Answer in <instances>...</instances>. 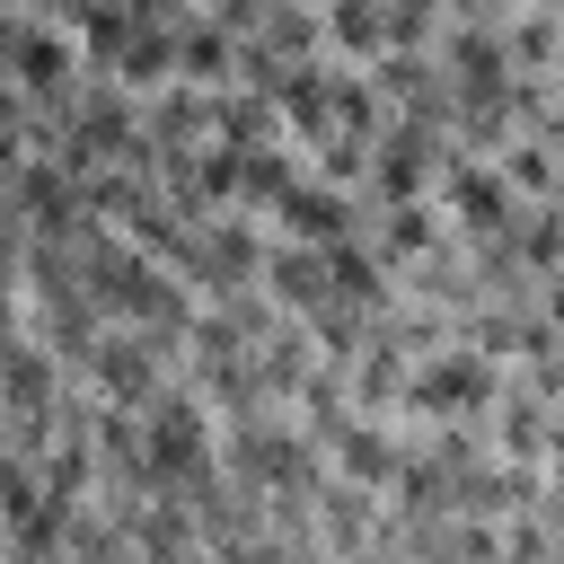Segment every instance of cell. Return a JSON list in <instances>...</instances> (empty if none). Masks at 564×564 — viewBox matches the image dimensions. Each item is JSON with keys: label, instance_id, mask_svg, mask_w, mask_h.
<instances>
[{"label": "cell", "instance_id": "obj_7", "mask_svg": "<svg viewBox=\"0 0 564 564\" xmlns=\"http://www.w3.org/2000/svg\"><path fill=\"white\" fill-rule=\"evenodd\" d=\"M441 70L458 88H511V44L494 18H449L441 26Z\"/></svg>", "mask_w": 564, "mask_h": 564}, {"label": "cell", "instance_id": "obj_9", "mask_svg": "<svg viewBox=\"0 0 564 564\" xmlns=\"http://www.w3.org/2000/svg\"><path fill=\"white\" fill-rule=\"evenodd\" d=\"M97 70H115L132 97H159V88L176 79V26H150V18H141V26H132V44H123L115 62H97Z\"/></svg>", "mask_w": 564, "mask_h": 564}, {"label": "cell", "instance_id": "obj_1", "mask_svg": "<svg viewBox=\"0 0 564 564\" xmlns=\"http://www.w3.org/2000/svg\"><path fill=\"white\" fill-rule=\"evenodd\" d=\"M511 388V361L502 352H485V344H467V335H449L441 352H423L414 361V388H405V423H458V414H494V397Z\"/></svg>", "mask_w": 564, "mask_h": 564}, {"label": "cell", "instance_id": "obj_5", "mask_svg": "<svg viewBox=\"0 0 564 564\" xmlns=\"http://www.w3.org/2000/svg\"><path fill=\"white\" fill-rule=\"evenodd\" d=\"M264 220H273L282 238H300V247H335V238H352V229L370 220V194H361V185H335V176H317V167H308V176L264 212Z\"/></svg>", "mask_w": 564, "mask_h": 564}, {"label": "cell", "instance_id": "obj_8", "mask_svg": "<svg viewBox=\"0 0 564 564\" xmlns=\"http://www.w3.org/2000/svg\"><path fill=\"white\" fill-rule=\"evenodd\" d=\"M238 26H220V9L203 0L185 26H176V79H194V88H229L238 79Z\"/></svg>", "mask_w": 564, "mask_h": 564}, {"label": "cell", "instance_id": "obj_10", "mask_svg": "<svg viewBox=\"0 0 564 564\" xmlns=\"http://www.w3.org/2000/svg\"><path fill=\"white\" fill-rule=\"evenodd\" d=\"M326 53L335 62H379L388 53V0H326Z\"/></svg>", "mask_w": 564, "mask_h": 564}, {"label": "cell", "instance_id": "obj_4", "mask_svg": "<svg viewBox=\"0 0 564 564\" xmlns=\"http://www.w3.org/2000/svg\"><path fill=\"white\" fill-rule=\"evenodd\" d=\"M441 212L467 229V238H502V229H520V212H529V194L511 185V167L494 159V150H449V167H441Z\"/></svg>", "mask_w": 564, "mask_h": 564}, {"label": "cell", "instance_id": "obj_3", "mask_svg": "<svg viewBox=\"0 0 564 564\" xmlns=\"http://www.w3.org/2000/svg\"><path fill=\"white\" fill-rule=\"evenodd\" d=\"M449 123H432V115H388V132L370 141V203H414V194H432L441 185V167H449Z\"/></svg>", "mask_w": 564, "mask_h": 564}, {"label": "cell", "instance_id": "obj_2", "mask_svg": "<svg viewBox=\"0 0 564 564\" xmlns=\"http://www.w3.org/2000/svg\"><path fill=\"white\" fill-rule=\"evenodd\" d=\"M9 70H18V97H26V106H62V97L88 79V44H79L70 18L18 9V18H9Z\"/></svg>", "mask_w": 564, "mask_h": 564}, {"label": "cell", "instance_id": "obj_6", "mask_svg": "<svg viewBox=\"0 0 564 564\" xmlns=\"http://www.w3.org/2000/svg\"><path fill=\"white\" fill-rule=\"evenodd\" d=\"M361 238L405 273V264H423L432 247H449L458 238V220L441 212V194H414V203H370V220H361Z\"/></svg>", "mask_w": 564, "mask_h": 564}, {"label": "cell", "instance_id": "obj_11", "mask_svg": "<svg viewBox=\"0 0 564 564\" xmlns=\"http://www.w3.org/2000/svg\"><path fill=\"white\" fill-rule=\"evenodd\" d=\"M494 159L511 167V185H520L529 203H546V194H564V150H555V141L538 132V123H520V132H511V141H502Z\"/></svg>", "mask_w": 564, "mask_h": 564}, {"label": "cell", "instance_id": "obj_12", "mask_svg": "<svg viewBox=\"0 0 564 564\" xmlns=\"http://www.w3.org/2000/svg\"><path fill=\"white\" fill-rule=\"evenodd\" d=\"M555 9H564V0H555Z\"/></svg>", "mask_w": 564, "mask_h": 564}]
</instances>
